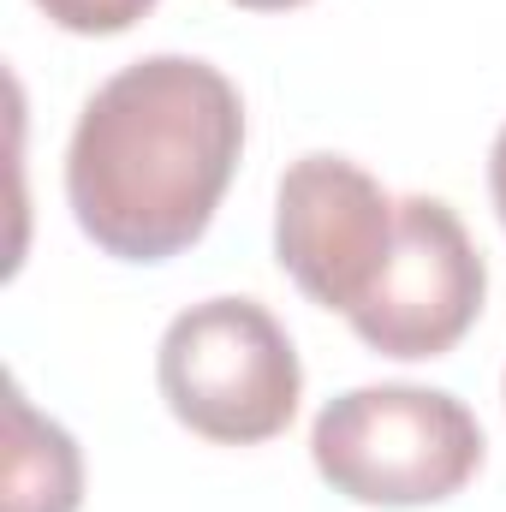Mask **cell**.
Returning <instances> with one entry per match:
<instances>
[{"label":"cell","mask_w":506,"mask_h":512,"mask_svg":"<svg viewBox=\"0 0 506 512\" xmlns=\"http://www.w3.org/2000/svg\"><path fill=\"white\" fill-rule=\"evenodd\" d=\"M245 149V102L233 78L191 54H149L114 72L66 143V203L120 262L191 251Z\"/></svg>","instance_id":"1"},{"label":"cell","mask_w":506,"mask_h":512,"mask_svg":"<svg viewBox=\"0 0 506 512\" xmlns=\"http://www.w3.org/2000/svg\"><path fill=\"white\" fill-rule=\"evenodd\" d=\"M322 483L358 507H435L483 465V429L441 387L381 382L322 405L310 429Z\"/></svg>","instance_id":"2"},{"label":"cell","mask_w":506,"mask_h":512,"mask_svg":"<svg viewBox=\"0 0 506 512\" xmlns=\"http://www.w3.org/2000/svg\"><path fill=\"white\" fill-rule=\"evenodd\" d=\"M167 411L221 447L274 441L304 393L292 334L256 298H203L179 310L155 352Z\"/></svg>","instance_id":"3"},{"label":"cell","mask_w":506,"mask_h":512,"mask_svg":"<svg viewBox=\"0 0 506 512\" xmlns=\"http://www.w3.org/2000/svg\"><path fill=\"white\" fill-rule=\"evenodd\" d=\"M399 239V203L346 155H304L274 197V256L298 292L352 316Z\"/></svg>","instance_id":"4"},{"label":"cell","mask_w":506,"mask_h":512,"mask_svg":"<svg viewBox=\"0 0 506 512\" xmlns=\"http://www.w3.org/2000/svg\"><path fill=\"white\" fill-rule=\"evenodd\" d=\"M483 292L489 268L465 221L441 197H405L393 256L346 322L381 358H441L483 316Z\"/></svg>","instance_id":"5"},{"label":"cell","mask_w":506,"mask_h":512,"mask_svg":"<svg viewBox=\"0 0 506 512\" xmlns=\"http://www.w3.org/2000/svg\"><path fill=\"white\" fill-rule=\"evenodd\" d=\"M84 459L78 441L48 423L24 387H6V512H78Z\"/></svg>","instance_id":"6"},{"label":"cell","mask_w":506,"mask_h":512,"mask_svg":"<svg viewBox=\"0 0 506 512\" xmlns=\"http://www.w3.org/2000/svg\"><path fill=\"white\" fill-rule=\"evenodd\" d=\"M36 6L72 36H120L155 12V0H36Z\"/></svg>","instance_id":"7"},{"label":"cell","mask_w":506,"mask_h":512,"mask_svg":"<svg viewBox=\"0 0 506 512\" xmlns=\"http://www.w3.org/2000/svg\"><path fill=\"white\" fill-rule=\"evenodd\" d=\"M489 191H495V215H501V227H506V126L495 137V149H489Z\"/></svg>","instance_id":"8"},{"label":"cell","mask_w":506,"mask_h":512,"mask_svg":"<svg viewBox=\"0 0 506 512\" xmlns=\"http://www.w3.org/2000/svg\"><path fill=\"white\" fill-rule=\"evenodd\" d=\"M233 6H245V12H292L304 0H233Z\"/></svg>","instance_id":"9"}]
</instances>
